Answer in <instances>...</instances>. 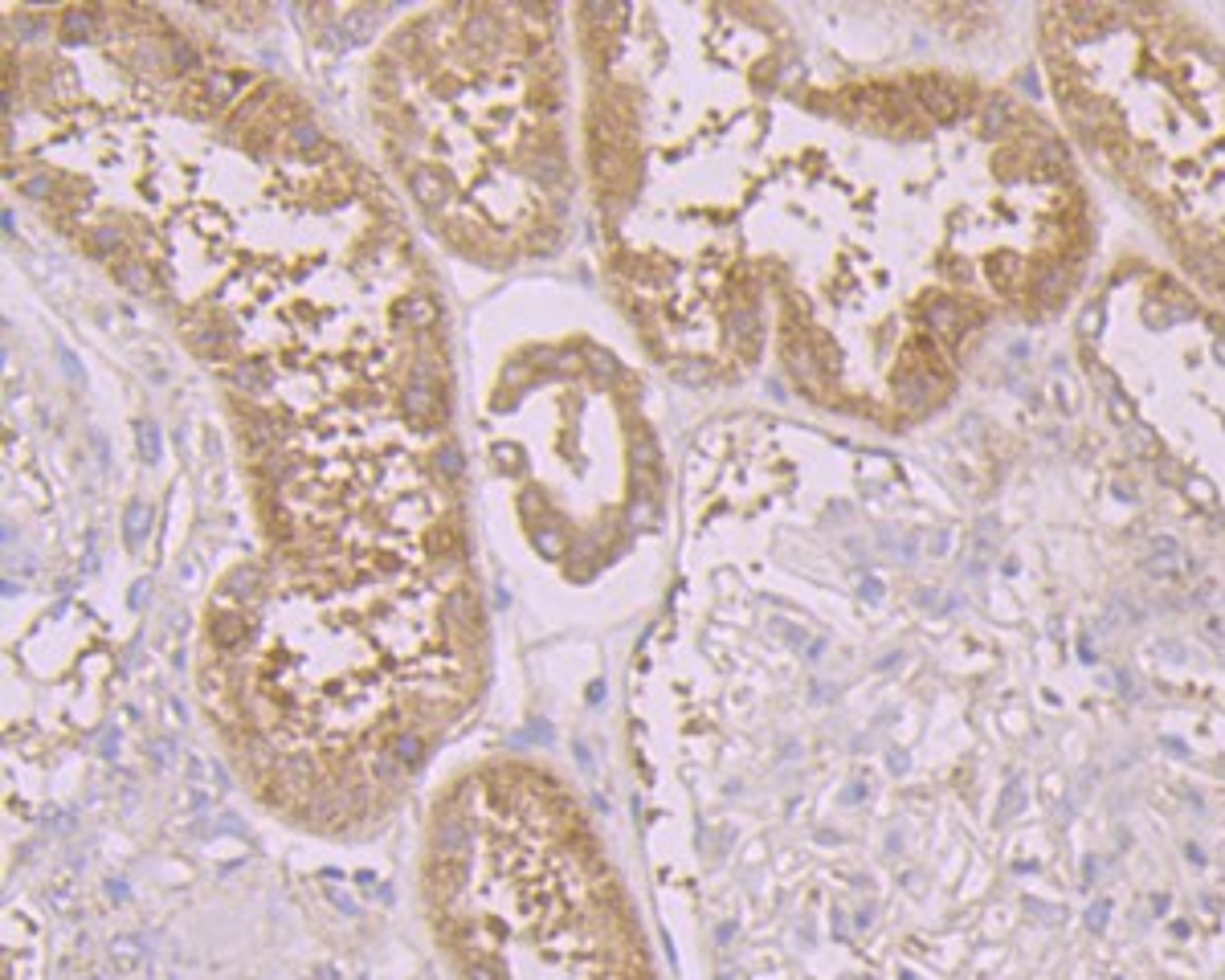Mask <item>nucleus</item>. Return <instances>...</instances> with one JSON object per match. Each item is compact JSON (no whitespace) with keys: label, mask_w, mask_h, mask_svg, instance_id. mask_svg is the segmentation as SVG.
<instances>
[{"label":"nucleus","mask_w":1225,"mask_h":980,"mask_svg":"<svg viewBox=\"0 0 1225 980\" xmlns=\"http://www.w3.org/2000/svg\"><path fill=\"white\" fill-rule=\"evenodd\" d=\"M111 274H115V282L119 286H127L131 295H160V278H156V270L147 266V257H119V262H111Z\"/></svg>","instance_id":"7"},{"label":"nucleus","mask_w":1225,"mask_h":980,"mask_svg":"<svg viewBox=\"0 0 1225 980\" xmlns=\"http://www.w3.org/2000/svg\"><path fill=\"white\" fill-rule=\"evenodd\" d=\"M589 368L596 376H605V380H617L621 376V364L609 356V351H596V347H589Z\"/></svg>","instance_id":"13"},{"label":"nucleus","mask_w":1225,"mask_h":980,"mask_svg":"<svg viewBox=\"0 0 1225 980\" xmlns=\"http://www.w3.org/2000/svg\"><path fill=\"white\" fill-rule=\"evenodd\" d=\"M409 192L421 209H437L454 196V180L434 164H417V167H409Z\"/></svg>","instance_id":"4"},{"label":"nucleus","mask_w":1225,"mask_h":980,"mask_svg":"<svg viewBox=\"0 0 1225 980\" xmlns=\"http://www.w3.org/2000/svg\"><path fill=\"white\" fill-rule=\"evenodd\" d=\"M434 470H437V479H441V482H457V479H462V450H457L454 441H446V446H437V454H434Z\"/></svg>","instance_id":"11"},{"label":"nucleus","mask_w":1225,"mask_h":980,"mask_svg":"<svg viewBox=\"0 0 1225 980\" xmlns=\"http://www.w3.org/2000/svg\"><path fill=\"white\" fill-rule=\"evenodd\" d=\"M425 911L454 980H662L596 830L535 764L490 760L441 792Z\"/></svg>","instance_id":"1"},{"label":"nucleus","mask_w":1225,"mask_h":980,"mask_svg":"<svg viewBox=\"0 0 1225 980\" xmlns=\"http://www.w3.org/2000/svg\"><path fill=\"white\" fill-rule=\"evenodd\" d=\"M1041 54L1086 160L1225 302V45L1172 9H1046Z\"/></svg>","instance_id":"2"},{"label":"nucleus","mask_w":1225,"mask_h":980,"mask_svg":"<svg viewBox=\"0 0 1225 980\" xmlns=\"http://www.w3.org/2000/svg\"><path fill=\"white\" fill-rule=\"evenodd\" d=\"M401 409H405V417L412 425H437V417H446L437 356L409 360V372H405V385H401Z\"/></svg>","instance_id":"3"},{"label":"nucleus","mask_w":1225,"mask_h":980,"mask_svg":"<svg viewBox=\"0 0 1225 980\" xmlns=\"http://www.w3.org/2000/svg\"><path fill=\"white\" fill-rule=\"evenodd\" d=\"M82 245H86V254L111 257V262H115V254L127 250V234H122L119 225H90L86 234H82Z\"/></svg>","instance_id":"10"},{"label":"nucleus","mask_w":1225,"mask_h":980,"mask_svg":"<svg viewBox=\"0 0 1225 980\" xmlns=\"http://www.w3.org/2000/svg\"><path fill=\"white\" fill-rule=\"evenodd\" d=\"M140 441H144L147 457L156 462V457H160V434H156V425H140Z\"/></svg>","instance_id":"15"},{"label":"nucleus","mask_w":1225,"mask_h":980,"mask_svg":"<svg viewBox=\"0 0 1225 980\" xmlns=\"http://www.w3.org/2000/svg\"><path fill=\"white\" fill-rule=\"evenodd\" d=\"M282 147L286 151H295V156H302V160H319V156H331V144H327V135L315 127V122H306V119H299L295 127H290L286 135H282Z\"/></svg>","instance_id":"8"},{"label":"nucleus","mask_w":1225,"mask_h":980,"mask_svg":"<svg viewBox=\"0 0 1225 980\" xmlns=\"http://www.w3.org/2000/svg\"><path fill=\"white\" fill-rule=\"evenodd\" d=\"M634 470H657V441L650 429L634 434Z\"/></svg>","instance_id":"12"},{"label":"nucleus","mask_w":1225,"mask_h":980,"mask_svg":"<svg viewBox=\"0 0 1225 980\" xmlns=\"http://www.w3.org/2000/svg\"><path fill=\"white\" fill-rule=\"evenodd\" d=\"M229 380H234V389L237 392H245V396H262L270 385H274V368H270V360H245V356H237L234 364H229Z\"/></svg>","instance_id":"6"},{"label":"nucleus","mask_w":1225,"mask_h":980,"mask_svg":"<svg viewBox=\"0 0 1225 980\" xmlns=\"http://www.w3.org/2000/svg\"><path fill=\"white\" fill-rule=\"evenodd\" d=\"M392 311H396V319H401V323H409L412 331H434L437 319H441L437 302L429 299V295H405V299H396Z\"/></svg>","instance_id":"9"},{"label":"nucleus","mask_w":1225,"mask_h":980,"mask_svg":"<svg viewBox=\"0 0 1225 980\" xmlns=\"http://www.w3.org/2000/svg\"><path fill=\"white\" fill-rule=\"evenodd\" d=\"M102 17L106 12L102 9H66L57 17V33H61V41H70V45H78V41H95V37H102L106 29H102Z\"/></svg>","instance_id":"5"},{"label":"nucleus","mask_w":1225,"mask_h":980,"mask_svg":"<svg viewBox=\"0 0 1225 980\" xmlns=\"http://www.w3.org/2000/svg\"><path fill=\"white\" fill-rule=\"evenodd\" d=\"M147 527V511L135 502V507L127 511V544H140V531Z\"/></svg>","instance_id":"14"}]
</instances>
